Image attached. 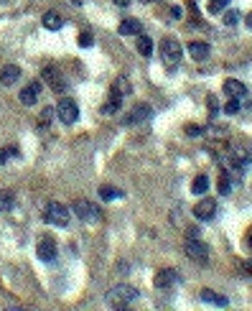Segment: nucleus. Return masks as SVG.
<instances>
[{
    "label": "nucleus",
    "instance_id": "obj_1",
    "mask_svg": "<svg viewBox=\"0 0 252 311\" xmlns=\"http://www.w3.org/2000/svg\"><path fill=\"white\" fill-rule=\"evenodd\" d=\"M138 296H140V291H138L135 286L120 283V286H115V288L107 291L105 301H107V306H112V308H125V306H130L133 301H138Z\"/></svg>",
    "mask_w": 252,
    "mask_h": 311
},
{
    "label": "nucleus",
    "instance_id": "obj_2",
    "mask_svg": "<svg viewBox=\"0 0 252 311\" xmlns=\"http://www.w3.org/2000/svg\"><path fill=\"white\" fill-rule=\"evenodd\" d=\"M158 51H161V59H163V64L173 72L178 64H181V56H183V49H181V44L176 41V39H163L161 41V46H158Z\"/></svg>",
    "mask_w": 252,
    "mask_h": 311
},
{
    "label": "nucleus",
    "instance_id": "obj_3",
    "mask_svg": "<svg viewBox=\"0 0 252 311\" xmlns=\"http://www.w3.org/2000/svg\"><path fill=\"white\" fill-rule=\"evenodd\" d=\"M69 207L61 204V202H49L46 204V212H44V220L54 227H67L69 225Z\"/></svg>",
    "mask_w": 252,
    "mask_h": 311
},
{
    "label": "nucleus",
    "instance_id": "obj_4",
    "mask_svg": "<svg viewBox=\"0 0 252 311\" xmlns=\"http://www.w3.org/2000/svg\"><path fill=\"white\" fill-rule=\"evenodd\" d=\"M183 250H186L188 260H194V263H199V265H206V263H209V247H206L204 242H199L196 237H186Z\"/></svg>",
    "mask_w": 252,
    "mask_h": 311
},
{
    "label": "nucleus",
    "instance_id": "obj_5",
    "mask_svg": "<svg viewBox=\"0 0 252 311\" xmlns=\"http://www.w3.org/2000/svg\"><path fill=\"white\" fill-rule=\"evenodd\" d=\"M56 117L64 122V125H74L77 117H79V107L72 97H61L59 105H56Z\"/></svg>",
    "mask_w": 252,
    "mask_h": 311
},
{
    "label": "nucleus",
    "instance_id": "obj_6",
    "mask_svg": "<svg viewBox=\"0 0 252 311\" xmlns=\"http://www.w3.org/2000/svg\"><path fill=\"white\" fill-rule=\"evenodd\" d=\"M41 77H44V82H46L56 95H61V92L67 89V79H64V74H61V69H59V67L49 64V67L44 69V74H41Z\"/></svg>",
    "mask_w": 252,
    "mask_h": 311
},
{
    "label": "nucleus",
    "instance_id": "obj_7",
    "mask_svg": "<svg viewBox=\"0 0 252 311\" xmlns=\"http://www.w3.org/2000/svg\"><path fill=\"white\" fill-rule=\"evenodd\" d=\"M72 209H74V214H77L82 222H97V220H100L97 204H92V202H87V199H77Z\"/></svg>",
    "mask_w": 252,
    "mask_h": 311
},
{
    "label": "nucleus",
    "instance_id": "obj_8",
    "mask_svg": "<svg viewBox=\"0 0 252 311\" xmlns=\"http://www.w3.org/2000/svg\"><path fill=\"white\" fill-rule=\"evenodd\" d=\"M194 217H196V220H201V222H211V220L216 217V202H214V199H209V197L199 199V202H196V207H194Z\"/></svg>",
    "mask_w": 252,
    "mask_h": 311
},
{
    "label": "nucleus",
    "instance_id": "obj_9",
    "mask_svg": "<svg viewBox=\"0 0 252 311\" xmlns=\"http://www.w3.org/2000/svg\"><path fill=\"white\" fill-rule=\"evenodd\" d=\"M150 115H153V107L140 102V105H135V107H133V110H130V112L122 117V122H125V125H140V122L150 120Z\"/></svg>",
    "mask_w": 252,
    "mask_h": 311
},
{
    "label": "nucleus",
    "instance_id": "obj_10",
    "mask_svg": "<svg viewBox=\"0 0 252 311\" xmlns=\"http://www.w3.org/2000/svg\"><path fill=\"white\" fill-rule=\"evenodd\" d=\"M155 288H163V291H168V288H173V286H178L181 283V275L173 270V268H161L158 273H155Z\"/></svg>",
    "mask_w": 252,
    "mask_h": 311
},
{
    "label": "nucleus",
    "instance_id": "obj_11",
    "mask_svg": "<svg viewBox=\"0 0 252 311\" xmlns=\"http://www.w3.org/2000/svg\"><path fill=\"white\" fill-rule=\"evenodd\" d=\"M36 255L44 260V263H51L56 258V242L51 237H41L39 245H36Z\"/></svg>",
    "mask_w": 252,
    "mask_h": 311
},
{
    "label": "nucleus",
    "instance_id": "obj_12",
    "mask_svg": "<svg viewBox=\"0 0 252 311\" xmlns=\"http://www.w3.org/2000/svg\"><path fill=\"white\" fill-rule=\"evenodd\" d=\"M39 95H41V82H31L26 89H21V105H26V107H31V105H36L39 102Z\"/></svg>",
    "mask_w": 252,
    "mask_h": 311
},
{
    "label": "nucleus",
    "instance_id": "obj_13",
    "mask_svg": "<svg viewBox=\"0 0 252 311\" xmlns=\"http://www.w3.org/2000/svg\"><path fill=\"white\" fill-rule=\"evenodd\" d=\"M143 31V23L138 18H122L120 26H117V34L120 36H138Z\"/></svg>",
    "mask_w": 252,
    "mask_h": 311
},
{
    "label": "nucleus",
    "instance_id": "obj_14",
    "mask_svg": "<svg viewBox=\"0 0 252 311\" xmlns=\"http://www.w3.org/2000/svg\"><path fill=\"white\" fill-rule=\"evenodd\" d=\"M18 79H21V67H16V64H8V67H3V69H0V84L11 87V84H16Z\"/></svg>",
    "mask_w": 252,
    "mask_h": 311
},
{
    "label": "nucleus",
    "instance_id": "obj_15",
    "mask_svg": "<svg viewBox=\"0 0 252 311\" xmlns=\"http://www.w3.org/2000/svg\"><path fill=\"white\" fill-rule=\"evenodd\" d=\"M130 92H133V84H130L128 77H117V79L112 82V89H110L112 97H120V100H122V97H128Z\"/></svg>",
    "mask_w": 252,
    "mask_h": 311
},
{
    "label": "nucleus",
    "instance_id": "obj_16",
    "mask_svg": "<svg viewBox=\"0 0 252 311\" xmlns=\"http://www.w3.org/2000/svg\"><path fill=\"white\" fill-rule=\"evenodd\" d=\"M209 44H204V41H191L188 44V54H191V59L194 61H204L206 56H209Z\"/></svg>",
    "mask_w": 252,
    "mask_h": 311
},
{
    "label": "nucleus",
    "instance_id": "obj_17",
    "mask_svg": "<svg viewBox=\"0 0 252 311\" xmlns=\"http://www.w3.org/2000/svg\"><path fill=\"white\" fill-rule=\"evenodd\" d=\"M224 92H227L229 97H237V100H242V97L247 95V87H244L242 82H237V79H227V82H224Z\"/></svg>",
    "mask_w": 252,
    "mask_h": 311
},
{
    "label": "nucleus",
    "instance_id": "obj_18",
    "mask_svg": "<svg viewBox=\"0 0 252 311\" xmlns=\"http://www.w3.org/2000/svg\"><path fill=\"white\" fill-rule=\"evenodd\" d=\"M44 26H46L49 31H61V26H64V18H61V13H56V11H49V13L44 16Z\"/></svg>",
    "mask_w": 252,
    "mask_h": 311
},
{
    "label": "nucleus",
    "instance_id": "obj_19",
    "mask_svg": "<svg viewBox=\"0 0 252 311\" xmlns=\"http://www.w3.org/2000/svg\"><path fill=\"white\" fill-rule=\"evenodd\" d=\"M209 192V176L206 174H199L194 181H191V194H199V197H204Z\"/></svg>",
    "mask_w": 252,
    "mask_h": 311
},
{
    "label": "nucleus",
    "instance_id": "obj_20",
    "mask_svg": "<svg viewBox=\"0 0 252 311\" xmlns=\"http://www.w3.org/2000/svg\"><path fill=\"white\" fill-rule=\"evenodd\" d=\"M120 107H122V100L110 95V100L102 105V115H115V112H120Z\"/></svg>",
    "mask_w": 252,
    "mask_h": 311
},
{
    "label": "nucleus",
    "instance_id": "obj_21",
    "mask_svg": "<svg viewBox=\"0 0 252 311\" xmlns=\"http://www.w3.org/2000/svg\"><path fill=\"white\" fill-rule=\"evenodd\" d=\"M199 296H201L204 301H211V303H216V306H227V298H224V296H219V293H214L211 288H204Z\"/></svg>",
    "mask_w": 252,
    "mask_h": 311
},
{
    "label": "nucleus",
    "instance_id": "obj_22",
    "mask_svg": "<svg viewBox=\"0 0 252 311\" xmlns=\"http://www.w3.org/2000/svg\"><path fill=\"white\" fill-rule=\"evenodd\" d=\"M16 207V197L11 192H0V212H11Z\"/></svg>",
    "mask_w": 252,
    "mask_h": 311
},
{
    "label": "nucleus",
    "instance_id": "obj_23",
    "mask_svg": "<svg viewBox=\"0 0 252 311\" xmlns=\"http://www.w3.org/2000/svg\"><path fill=\"white\" fill-rule=\"evenodd\" d=\"M138 54L140 56H150L153 54V41L148 36H138Z\"/></svg>",
    "mask_w": 252,
    "mask_h": 311
},
{
    "label": "nucleus",
    "instance_id": "obj_24",
    "mask_svg": "<svg viewBox=\"0 0 252 311\" xmlns=\"http://www.w3.org/2000/svg\"><path fill=\"white\" fill-rule=\"evenodd\" d=\"M100 197L105 199V202H112V199H117V197H122V192L120 189H115V186H100Z\"/></svg>",
    "mask_w": 252,
    "mask_h": 311
},
{
    "label": "nucleus",
    "instance_id": "obj_25",
    "mask_svg": "<svg viewBox=\"0 0 252 311\" xmlns=\"http://www.w3.org/2000/svg\"><path fill=\"white\" fill-rule=\"evenodd\" d=\"M229 6V0H209V6H206V11L211 13V16H219V13H224V8Z\"/></svg>",
    "mask_w": 252,
    "mask_h": 311
},
{
    "label": "nucleus",
    "instance_id": "obj_26",
    "mask_svg": "<svg viewBox=\"0 0 252 311\" xmlns=\"http://www.w3.org/2000/svg\"><path fill=\"white\" fill-rule=\"evenodd\" d=\"M16 156H21V153H18V148H13V145L0 148V164H6L8 159H16Z\"/></svg>",
    "mask_w": 252,
    "mask_h": 311
},
{
    "label": "nucleus",
    "instance_id": "obj_27",
    "mask_svg": "<svg viewBox=\"0 0 252 311\" xmlns=\"http://www.w3.org/2000/svg\"><path fill=\"white\" fill-rule=\"evenodd\" d=\"M239 107H242V105H239V100H237V97H229V102L224 105V112H227V115H237V112H239Z\"/></svg>",
    "mask_w": 252,
    "mask_h": 311
},
{
    "label": "nucleus",
    "instance_id": "obj_28",
    "mask_svg": "<svg viewBox=\"0 0 252 311\" xmlns=\"http://www.w3.org/2000/svg\"><path fill=\"white\" fill-rule=\"evenodd\" d=\"M54 112H56V110H51V107H44V115H41V120H39V125H44V128H46Z\"/></svg>",
    "mask_w": 252,
    "mask_h": 311
},
{
    "label": "nucleus",
    "instance_id": "obj_29",
    "mask_svg": "<svg viewBox=\"0 0 252 311\" xmlns=\"http://www.w3.org/2000/svg\"><path fill=\"white\" fill-rule=\"evenodd\" d=\"M92 44H94V36H92V34H82V36H79V46L87 49V46H92Z\"/></svg>",
    "mask_w": 252,
    "mask_h": 311
},
{
    "label": "nucleus",
    "instance_id": "obj_30",
    "mask_svg": "<svg viewBox=\"0 0 252 311\" xmlns=\"http://www.w3.org/2000/svg\"><path fill=\"white\" fill-rule=\"evenodd\" d=\"M219 192L222 194H229V176L227 174H222V179H219Z\"/></svg>",
    "mask_w": 252,
    "mask_h": 311
},
{
    "label": "nucleus",
    "instance_id": "obj_31",
    "mask_svg": "<svg viewBox=\"0 0 252 311\" xmlns=\"http://www.w3.org/2000/svg\"><path fill=\"white\" fill-rule=\"evenodd\" d=\"M237 21H239V16H237V13H234V11H229V13H227V16H224V23H227V26H234V23H237Z\"/></svg>",
    "mask_w": 252,
    "mask_h": 311
},
{
    "label": "nucleus",
    "instance_id": "obj_32",
    "mask_svg": "<svg viewBox=\"0 0 252 311\" xmlns=\"http://www.w3.org/2000/svg\"><path fill=\"white\" fill-rule=\"evenodd\" d=\"M186 133H188L191 138H196V135H201V133H204V128H199V125H186Z\"/></svg>",
    "mask_w": 252,
    "mask_h": 311
},
{
    "label": "nucleus",
    "instance_id": "obj_33",
    "mask_svg": "<svg viewBox=\"0 0 252 311\" xmlns=\"http://www.w3.org/2000/svg\"><path fill=\"white\" fill-rule=\"evenodd\" d=\"M209 110H211V117L219 112V107H216V97H209Z\"/></svg>",
    "mask_w": 252,
    "mask_h": 311
},
{
    "label": "nucleus",
    "instance_id": "obj_34",
    "mask_svg": "<svg viewBox=\"0 0 252 311\" xmlns=\"http://www.w3.org/2000/svg\"><path fill=\"white\" fill-rule=\"evenodd\" d=\"M171 11V18H181V8L178 6H173V8H168Z\"/></svg>",
    "mask_w": 252,
    "mask_h": 311
},
{
    "label": "nucleus",
    "instance_id": "obj_35",
    "mask_svg": "<svg viewBox=\"0 0 252 311\" xmlns=\"http://www.w3.org/2000/svg\"><path fill=\"white\" fill-rule=\"evenodd\" d=\"M244 270H247V273H252V258H247V260H244Z\"/></svg>",
    "mask_w": 252,
    "mask_h": 311
},
{
    "label": "nucleus",
    "instance_id": "obj_36",
    "mask_svg": "<svg viewBox=\"0 0 252 311\" xmlns=\"http://www.w3.org/2000/svg\"><path fill=\"white\" fill-rule=\"evenodd\" d=\"M244 26H247V28H252V13H247V16H244Z\"/></svg>",
    "mask_w": 252,
    "mask_h": 311
},
{
    "label": "nucleus",
    "instance_id": "obj_37",
    "mask_svg": "<svg viewBox=\"0 0 252 311\" xmlns=\"http://www.w3.org/2000/svg\"><path fill=\"white\" fill-rule=\"evenodd\" d=\"M112 3H115V6H122V8H125V6H130V0H112Z\"/></svg>",
    "mask_w": 252,
    "mask_h": 311
},
{
    "label": "nucleus",
    "instance_id": "obj_38",
    "mask_svg": "<svg viewBox=\"0 0 252 311\" xmlns=\"http://www.w3.org/2000/svg\"><path fill=\"white\" fill-rule=\"evenodd\" d=\"M69 6H82V0H67Z\"/></svg>",
    "mask_w": 252,
    "mask_h": 311
},
{
    "label": "nucleus",
    "instance_id": "obj_39",
    "mask_svg": "<svg viewBox=\"0 0 252 311\" xmlns=\"http://www.w3.org/2000/svg\"><path fill=\"white\" fill-rule=\"evenodd\" d=\"M140 3H143V6H145V3H155V0H140Z\"/></svg>",
    "mask_w": 252,
    "mask_h": 311
},
{
    "label": "nucleus",
    "instance_id": "obj_40",
    "mask_svg": "<svg viewBox=\"0 0 252 311\" xmlns=\"http://www.w3.org/2000/svg\"><path fill=\"white\" fill-rule=\"evenodd\" d=\"M247 242H249V247H252V232H249V237H247Z\"/></svg>",
    "mask_w": 252,
    "mask_h": 311
}]
</instances>
